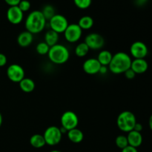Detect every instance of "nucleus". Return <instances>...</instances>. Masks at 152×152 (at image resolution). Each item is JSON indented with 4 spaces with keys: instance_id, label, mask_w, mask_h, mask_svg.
<instances>
[{
    "instance_id": "6",
    "label": "nucleus",
    "mask_w": 152,
    "mask_h": 152,
    "mask_svg": "<svg viewBox=\"0 0 152 152\" xmlns=\"http://www.w3.org/2000/svg\"><path fill=\"white\" fill-rule=\"evenodd\" d=\"M61 127L64 128L65 130H71L77 128L79 124V118L75 112L72 111H67L62 114L60 118Z\"/></svg>"
},
{
    "instance_id": "26",
    "label": "nucleus",
    "mask_w": 152,
    "mask_h": 152,
    "mask_svg": "<svg viewBox=\"0 0 152 152\" xmlns=\"http://www.w3.org/2000/svg\"><path fill=\"white\" fill-rule=\"evenodd\" d=\"M115 144L121 150L127 147L129 145L127 137L125 136V135H119V136H117L115 139Z\"/></svg>"
},
{
    "instance_id": "3",
    "label": "nucleus",
    "mask_w": 152,
    "mask_h": 152,
    "mask_svg": "<svg viewBox=\"0 0 152 152\" xmlns=\"http://www.w3.org/2000/svg\"><path fill=\"white\" fill-rule=\"evenodd\" d=\"M48 59L52 63L56 65H62L68 61L70 58V52L68 48L61 44H56L50 48Z\"/></svg>"
},
{
    "instance_id": "25",
    "label": "nucleus",
    "mask_w": 152,
    "mask_h": 152,
    "mask_svg": "<svg viewBox=\"0 0 152 152\" xmlns=\"http://www.w3.org/2000/svg\"><path fill=\"white\" fill-rule=\"evenodd\" d=\"M50 48V46L48 45L45 42H42L38 43L37 45L36 46V51L38 54L41 55V56L48 55Z\"/></svg>"
},
{
    "instance_id": "13",
    "label": "nucleus",
    "mask_w": 152,
    "mask_h": 152,
    "mask_svg": "<svg viewBox=\"0 0 152 152\" xmlns=\"http://www.w3.org/2000/svg\"><path fill=\"white\" fill-rule=\"evenodd\" d=\"M101 68V64L99 63L97 59L95 58H89L86 59L83 65V69L85 73L89 75H94L99 73Z\"/></svg>"
},
{
    "instance_id": "5",
    "label": "nucleus",
    "mask_w": 152,
    "mask_h": 152,
    "mask_svg": "<svg viewBox=\"0 0 152 152\" xmlns=\"http://www.w3.org/2000/svg\"><path fill=\"white\" fill-rule=\"evenodd\" d=\"M43 137L47 145L50 146H54L61 142L62 134L59 128H58L57 126H51L46 129L43 134Z\"/></svg>"
},
{
    "instance_id": "7",
    "label": "nucleus",
    "mask_w": 152,
    "mask_h": 152,
    "mask_svg": "<svg viewBox=\"0 0 152 152\" xmlns=\"http://www.w3.org/2000/svg\"><path fill=\"white\" fill-rule=\"evenodd\" d=\"M48 22L50 30L59 34L65 32L69 25L66 17L62 14H55Z\"/></svg>"
},
{
    "instance_id": "18",
    "label": "nucleus",
    "mask_w": 152,
    "mask_h": 152,
    "mask_svg": "<svg viewBox=\"0 0 152 152\" xmlns=\"http://www.w3.org/2000/svg\"><path fill=\"white\" fill-rule=\"evenodd\" d=\"M19 88L25 93H31L35 89L36 85L34 80L31 78H25L19 83Z\"/></svg>"
},
{
    "instance_id": "34",
    "label": "nucleus",
    "mask_w": 152,
    "mask_h": 152,
    "mask_svg": "<svg viewBox=\"0 0 152 152\" xmlns=\"http://www.w3.org/2000/svg\"><path fill=\"white\" fill-rule=\"evenodd\" d=\"M108 66H104V65H101V68L99 69V73L100 74H105L108 73Z\"/></svg>"
},
{
    "instance_id": "35",
    "label": "nucleus",
    "mask_w": 152,
    "mask_h": 152,
    "mask_svg": "<svg viewBox=\"0 0 152 152\" xmlns=\"http://www.w3.org/2000/svg\"><path fill=\"white\" fill-rule=\"evenodd\" d=\"M148 125H149V127L151 129V130H152V114L150 117L149 120H148Z\"/></svg>"
},
{
    "instance_id": "9",
    "label": "nucleus",
    "mask_w": 152,
    "mask_h": 152,
    "mask_svg": "<svg viewBox=\"0 0 152 152\" xmlns=\"http://www.w3.org/2000/svg\"><path fill=\"white\" fill-rule=\"evenodd\" d=\"M6 74L9 80L13 83H19L25 77L24 68L19 64H12L7 68Z\"/></svg>"
},
{
    "instance_id": "15",
    "label": "nucleus",
    "mask_w": 152,
    "mask_h": 152,
    "mask_svg": "<svg viewBox=\"0 0 152 152\" xmlns=\"http://www.w3.org/2000/svg\"><path fill=\"white\" fill-rule=\"evenodd\" d=\"M128 142L129 145L134 148H137L140 146L142 143V136L141 134V132H136L134 130H132V132L128 133L127 136Z\"/></svg>"
},
{
    "instance_id": "27",
    "label": "nucleus",
    "mask_w": 152,
    "mask_h": 152,
    "mask_svg": "<svg viewBox=\"0 0 152 152\" xmlns=\"http://www.w3.org/2000/svg\"><path fill=\"white\" fill-rule=\"evenodd\" d=\"M74 2L78 8L85 10L90 7L92 3V0H74Z\"/></svg>"
},
{
    "instance_id": "2",
    "label": "nucleus",
    "mask_w": 152,
    "mask_h": 152,
    "mask_svg": "<svg viewBox=\"0 0 152 152\" xmlns=\"http://www.w3.org/2000/svg\"><path fill=\"white\" fill-rule=\"evenodd\" d=\"M47 20L43 16L41 10H34L27 16L25 27L27 31L32 34H39L45 29Z\"/></svg>"
},
{
    "instance_id": "38",
    "label": "nucleus",
    "mask_w": 152,
    "mask_h": 152,
    "mask_svg": "<svg viewBox=\"0 0 152 152\" xmlns=\"http://www.w3.org/2000/svg\"><path fill=\"white\" fill-rule=\"evenodd\" d=\"M50 152H62V151H59V150H52V151H50Z\"/></svg>"
},
{
    "instance_id": "12",
    "label": "nucleus",
    "mask_w": 152,
    "mask_h": 152,
    "mask_svg": "<svg viewBox=\"0 0 152 152\" xmlns=\"http://www.w3.org/2000/svg\"><path fill=\"white\" fill-rule=\"evenodd\" d=\"M6 16L10 23L13 25H19L23 20L24 13L19 8L18 6H13V7H9Z\"/></svg>"
},
{
    "instance_id": "33",
    "label": "nucleus",
    "mask_w": 152,
    "mask_h": 152,
    "mask_svg": "<svg viewBox=\"0 0 152 152\" xmlns=\"http://www.w3.org/2000/svg\"><path fill=\"white\" fill-rule=\"evenodd\" d=\"M142 128L143 127H142V124L137 122V123L135 124V126H134V130L136 131V132H141L142 130Z\"/></svg>"
},
{
    "instance_id": "36",
    "label": "nucleus",
    "mask_w": 152,
    "mask_h": 152,
    "mask_svg": "<svg viewBox=\"0 0 152 152\" xmlns=\"http://www.w3.org/2000/svg\"><path fill=\"white\" fill-rule=\"evenodd\" d=\"M2 122H3V118H2V115H1V112H0V128H1V125H2Z\"/></svg>"
},
{
    "instance_id": "39",
    "label": "nucleus",
    "mask_w": 152,
    "mask_h": 152,
    "mask_svg": "<svg viewBox=\"0 0 152 152\" xmlns=\"http://www.w3.org/2000/svg\"><path fill=\"white\" fill-rule=\"evenodd\" d=\"M0 72H1V71H0Z\"/></svg>"
},
{
    "instance_id": "31",
    "label": "nucleus",
    "mask_w": 152,
    "mask_h": 152,
    "mask_svg": "<svg viewBox=\"0 0 152 152\" xmlns=\"http://www.w3.org/2000/svg\"><path fill=\"white\" fill-rule=\"evenodd\" d=\"M21 0H4L6 4L10 7H13V6H18Z\"/></svg>"
},
{
    "instance_id": "21",
    "label": "nucleus",
    "mask_w": 152,
    "mask_h": 152,
    "mask_svg": "<svg viewBox=\"0 0 152 152\" xmlns=\"http://www.w3.org/2000/svg\"><path fill=\"white\" fill-rule=\"evenodd\" d=\"M112 57L113 54L111 53V51L107 50H103L99 52L96 59L99 61V63L101 64V65L108 66L111 59H112Z\"/></svg>"
},
{
    "instance_id": "32",
    "label": "nucleus",
    "mask_w": 152,
    "mask_h": 152,
    "mask_svg": "<svg viewBox=\"0 0 152 152\" xmlns=\"http://www.w3.org/2000/svg\"><path fill=\"white\" fill-rule=\"evenodd\" d=\"M121 152H138L137 148H134V147L130 146V145H128L127 147L124 148L123 149L121 150Z\"/></svg>"
},
{
    "instance_id": "4",
    "label": "nucleus",
    "mask_w": 152,
    "mask_h": 152,
    "mask_svg": "<svg viewBox=\"0 0 152 152\" xmlns=\"http://www.w3.org/2000/svg\"><path fill=\"white\" fill-rule=\"evenodd\" d=\"M137 119L134 114L129 111H124L120 113L117 119V125L121 132L129 133L134 130Z\"/></svg>"
},
{
    "instance_id": "16",
    "label": "nucleus",
    "mask_w": 152,
    "mask_h": 152,
    "mask_svg": "<svg viewBox=\"0 0 152 152\" xmlns=\"http://www.w3.org/2000/svg\"><path fill=\"white\" fill-rule=\"evenodd\" d=\"M34 41V34L25 31L20 33L17 37V43L20 47L27 48L31 45Z\"/></svg>"
},
{
    "instance_id": "14",
    "label": "nucleus",
    "mask_w": 152,
    "mask_h": 152,
    "mask_svg": "<svg viewBox=\"0 0 152 152\" xmlns=\"http://www.w3.org/2000/svg\"><path fill=\"white\" fill-rule=\"evenodd\" d=\"M148 64L145 59H134L132 60L131 69L136 74H141L148 70Z\"/></svg>"
},
{
    "instance_id": "28",
    "label": "nucleus",
    "mask_w": 152,
    "mask_h": 152,
    "mask_svg": "<svg viewBox=\"0 0 152 152\" xmlns=\"http://www.w3.org/2000/svg\"><path fill=\"white\" fill-rule=\"evenodd\" d=\"M31 2L28 0H21L19 4H18L19 8L22 10L23 13L28 12L31 9Z\"/></svg>"
},
{
    "instance_id": "20",
    "label": "nucleus",
    "mask_w": 152,
    "mask_h": 152,
    "mask_svg": "<svg viewBox=\"0 0 152 152\" xmlns=\"http://www.w3.org/2000/svg\"><path fill=\"white\" fill-rule=\"evenodd\" d=\"M30 144L35 148H41L46 145L43 134H35L30 138Z\"/></svg>"
},
{
    "instance_id": "30",
    "label": "nucleus",
    "mask_w": 152,
    "mask_h": 152,
    "mask_svg": "<svg viewBox=\"0 0 152 152\" xmlns=\"http://www.w3.org/2000/svg\"><path fill=\"white\" fill-rule=\"evenodd\" d=\"M7 56L2 53H0V68L1 67H4V65L7 64Z\"/></svg>"
},
{
    "instance_id": "19",
    "label": "nucleus",
    "mask_w": 152,
    "mask_h": 152,
    "mask_svg": "<svg viewBox=\"0 0 152 152\" xmlns=\"http://www.w3.org/2000/svg\"><path fill=\"white\" fill-rule=\"evenodd\" d=\"M59 39V35L55 31H52V30H49L46 32L45 35V42L49 45L50 47L55 45L58 44V41Z\"/></svg>"
},
{
    "instance_id": "10",
    "label": "nucleus",
    "mask_w": 152,
    "mask_h": 152,
    "mask_svg": "<svg viewBox=\"0 0 152 152\" xmlns=\"http://www.w3.org/2000/svg\"><path fill=\"white\" fill-rule=\"evenodd\" d=\"M85 43L88 45L89 49L91 50H99L105 45V39L103 37L97 33H91L85 38Z\"/></svg>"
},
{
    "instance_id": "17",
    "label": "nucleus",
    "mask_w": 152,
    "mask_h": 152,
    "mask_svg": "<svg viewBox=\"0 0 152 152\" xmlns=\"http://www.w3.org/2000/svg\"><path fill=\"white\" fill-rule=\"evenodd\" d=\"M67 137L68 140L73 143H80L84 139V134L80 129H71L67 132Z\"/></svg>"
},
{
    "instance_id": "1",
    "label": "nucleus",
    "mask_w": 152,
    "mask_h": 152,
    "mask_svg": "<svg viewBox=\"0 0 152 152\" xmlns=\"http://www.w3.org/2000/svg\"><path fill=\"white\" fill-rule=\"evenodd\" d=\"M132 59L126 52H117L113 55L112 59L108 65V70L114 74H124L130 69Z\"/></svg>"
},
{
    "instance_id": "22",
    "label": "nucleus",
    "mask_w": 152,
    "mask_h": 152,
    "mask_svg": "<svg viewBox=\"0 0 152 152\" xmlns=\"http://www.w3.org/2000/svg\"><path fill=\"white\" fill-rule=\"evenodd\" d=\"M94 19L90 16H84L80 19L78 22V25L82 30H89L94 26Z\"/></svg>"
},
{
    "instance_id": "11",
    "label": "nucleus",
    "mask_w": 152,
    "mask_h": 152,
    "mask_svg": "<svg viewBox=\"0 0 152 152\" xmlns=\"http://www.w3.org/2000/svg\"><path fill=\"white\" fill-rule=\"evenodd\" d=\"M148 53V47L141 41L134 42L130 47V53L134 59H145Z\"/></svg>"
},
{
    "instance_id": "37",
    "label": "nucleus",
    "mask_w": 152,
    "mask_h": 152,
    "mask_svg": "<svg viewBox=\"0 0 152 152\" xmlns=\"http://www.w3.org/2000/svg\"><path fill=\"white\" fill-rule=\"evenodd\" d=\"M137 2L140 3V4H143V3H145L147 0H137Z\"/></svg>"
},
{
    "instance_id": "24",
    "label": "nucleus",
    "mask_w": 152,
    "mask_h": 152,
    "mask_svg": "<svg viewBox=\"0 0 152 152\" xmlns=\"http://www.w3.org/2000/svg\"><path fill=\"white\" fill-rule=\"evenodd\" d=\"M41 12L42 13L43 16L45 18L46 20L49 21L53 16H54L56 13H55V9L50 4H47V5L43 7L42 10H41Z\"/></svg>"
},
{
    "instance_id": "23",
    "label": "nucleus",
    "mask_w": 152,
    "mask_h": 152,
    "mask_svg": "<svg viewBox=\"0 0 152 152\" xmlns=\"http://www.w3.org/2000/svg\"><path fill=\"white\" fill-rule=\"evenodd\" d=\"M89 50V48L88 47L87 45L83 42L80 43L77 45V47L75 48V54L77 55L78 57H85L86 55L88 53Z\"/></svg>"
},
{
    "instance_id": "29",
    "label": "nucleus",
    "mask_w": 152,
    "mask_h": 152,
    "mask_svg": "<svg viewBox=\"0 0 152 152\" xmlns=\"http://www.w3.org/2000/svg\"><path fill=\"white\" fill-rule=\"evenodd\" d=\"M125 74V77L128 79V80H132V79L136 77V74L134 72V71H132V69H129L124 73Z\"/></svg>"
},
{
    "instance_id": "8",
    "label": "nucleus",
    "mask_w": 152,
    "mask_h": 152,
    "mask_svg": "<svg viewBox=\"0 0 152 152\" xmlns=\"http://www.w3.org/2000/svg\"><path fill=\"white\" fill-rule=\"evenodd\" d=\"M63 34L65 40L68 42L75 43L81 39L83 35V30L80 28L78 24H69Z\"/></svg>"
}]
</instances>
